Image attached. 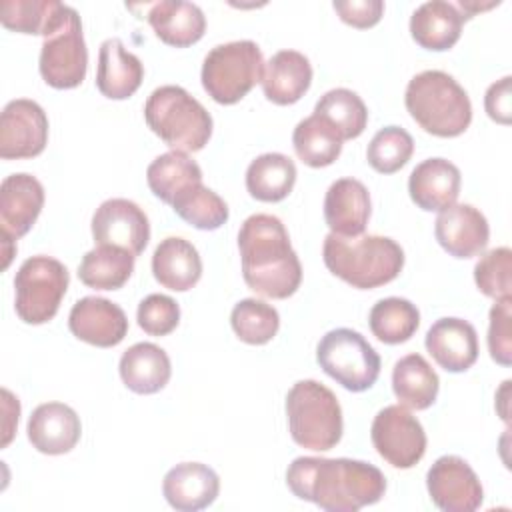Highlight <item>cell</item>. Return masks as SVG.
<instances>
[{
	"label": "cell",
	"instance_id": "cell-1",
	"mask_svg": "<svg viewBox=\"0 0 512 512\" xmlns=\"http://www.w3.org/2000/svg\"><path fill=\"white\" fill-rule=\"evenodd\" d=\"M290 492L328 512H356L386 492L380 468L352 458L300 456L286 470Z\"/></svg>",
	"mask_w": 512,
	"mask_h": 512
},
{
	"label": "cell",
	"instance_id": "cell-2",
	"mask_svg": "<svg viewBox=\"0 0 512 512\" xmlns=\"http://www.w3.org/2000/svg\"><path fill=\"white\" fill-rule=\"evenodd\" d=\"M242 276L260 296L284 300L302 282V264L290 246L288 232L272 214L248 216L238 232Z\"/></svg>",
	"mask_w": 512,
	"mask_h": 512
},
{
	"label": "cell",
	"instance_id": "cell-3",
	"mask_svg": "<svg viewBox=\"0 0 512 512\" xmlns=\"http://www.w3.org/2000/svg\"><path fill=\"white\" fill-rule=\"evenodd\" d=\"M326 268L346 284L370 290L392 282L404 266V250L388 236L342 238L328 234L322 246Z\"/></svg>",
	"mask_w": 512,
	"mask_h": 512
},
{
	"label": "cell",
	"instance_id": "cell-4",
	"mask_svg": "<svg viewBox=\"0 0 512 512\" xmlns=\"http://www.w3.org/2000/svg\"><path fill=\"white\" fill-rule=\"evenodd\" d=\"M406 110L428 134L460 136L472 122V104L466 90L442 70H424L406 86Z\"/></svg>",
	"mask_w": 512,
	"mask_h": 512
},
{
	"label": "cell",
	"instance_id": "cell-5",
	"mask_svg": "<svg viewBox=\"0 0 512 512\" xmlns=\"http://www.w3.org/2000/svg\"><path fill=\"white\" fill-rule=\"evenodd\" d=\"M148 128L172 150L198 152L212 136L210 112L182 86L156 88L144 104Z\"/></svg>",
	"mask_w": 512,
	"mask_h": 512
},
{
	"label": "cell",
	"instance_id": "cell-6",
	"mask_svg": "<svg viewBox=\"0 0 512 512\" xmlns=\"http://www.w3.org/2000/svg\"><path fill=\"white\" fill-rule=\"evenodd\" d=\"M286 416L292 440L308 450L334 448L344 430L336 394L316 380H300L286 394Z\"/></svg>",
	"mask_w": 512,
	"mask_h": 512
},
{
	"label": "cell",
	"instance_id": "cell-7",
	"mask_svg": "<svg viewBox=\"0 0 512 512\" xmlns=\"http://www.w3.org/2000/svg\"><path fill=\"white\" fill-rule=\"evenodd\" d=\"M264 58L252 40H234L214 46L202 64V86L218 104L240 102L262 82Z\"/></svg>",
	"mask_w": 512,
	"mask_h": 512
},
{
	"label": "cell",
	"instance_id": "cell-8",
	"mask_svg": "<svg viewBox=\"0 0 512 512\" xmlns=\"http://www.w3.org/2000/svg\"><path fill=\"white\" fill-rule=\"evenodd\" d=\"M70 274L52 256H32L24 260L14 276V310L26 324H46L60 308L68 290Z\"/></svg>",
	"mask_w": 512,
	"mask_h": 512
},
{
	"label": "cell",
	"instance_id": "cell-9",
	"mask_svg": "<svg viewBox=\"0 0 512 512\" xmlns=\"http://www.w3.org/2000/svg\"><path fill=\"white\" fill-rule=\"evenodd\" d=\"M320 368L350 392L374 386L380 374V356L368 340L352 328L326 332L316 348Z\"/></svg>",
	"mask_w": 512,
	"mask_h": 512
},
{
	"label": "cell",
	"instance_id": "cell-10",
	"mask_svg": "<svg viewBox=\"0 0 512 512\" xmlns=\"http://www.w3.org/2000/svg\"><path fill=\"white\" fill-rule=\"evenodd\" d=\"M38 68L44 82L58 90L76 88L86 78L88 50L80 16L72 6L66 8L58 26L44 36Z\"/></svg>",
	"mask_w": 512,
	"mask_h": 512
},
{
	"label": "cell",
	"instance_id": "cell-11",
	"mask_svg": "<svg viewBox=\"0 0 512 512\" xmlns=\"http://www.w3.org/2000/svg\"><path fill=\"white\" fill-rule=\"evenodd\" d=\"M370 438L376 452L394 468H412L426 452V432L402 404L386 406L374 416Z\"/></svg>",
	"mask_w": 512,
	"mask_h": 512
},
{
	"label": "cell",
	"instance_id": "cell-12",
	"mask_svg": "<svg viewBox=\"0 0 512 512\" xmlns=\"http://www.w3.org/2000/svg\"><path fill=\"white\" fill-rule=\"evenodd\" d=\"M48 142V116L28 98L10 100L0 116V158L20 160L42 154Z\"/></svg>",
	"mask_w": 512,
	"mask_h": 512
},
{
	"label": "cell",
	"instance_id": "cell-13",
	"mask_svg": "<svg viewBox=\"0 0 512 512\" xmlns=\"http://www.w3.org/2000/svg\"><path fill=\"white\" fill-rule=\"evenodd\" d=\"M92 236L96 246H118L136 258L150 240V222L136 202L110 198L92 216Z\"/></svg>",
	"mask_w": 512,
	"mask_h": 512
},
{
	"label": "cell",
	"instance_id": "cell-14",
	"mask_svg": "<svg viewBox=\"0 0 512 512\" xmlns=\"http://www.w3.org/2000/svg\"><path fill=\"white\" fill-rule=\"evenodd\" d=\"M432 502L444 512H474L484 500L482 484L470 464L454 454L440 456L426 474Z\"/></svg>",
	"mask_w": 512,
	"mask_h": 512
},
{
	"label": "cell",
	"instance_id": "cell-15",
	"mask_svg": "<svg viewBox=\"0 0 512 512\" xmlns=\"http://www.w3.org/2000/svg\"><path fill=\"white\" fill-rule=\"evenodd\" d=\"M44 188L38 178L26 172L10 174L0 186V238L14 242L22 238L40 216Z\"/></svg>",
	"mask_w": 512,
	"mask_h": 512
},
{
	"label": "cell",
	"instance_id": "cell-16",
	"mask_svg": "<svg viewBox=\"0 0 512 512\" xmlns=\"http://www.w3.org/2000/svg\"><path fill=\"white\" fill-rule=\"evenodd\" d=\"M68 326L78 340L98 348H112L128 334L124 310L100 296L80 298L70 310Z\"/></svg>",
	"mask_w": 512,
	"mask_h": 512
},
{
	"label": "cell",
	"instance_id": "cell-17",
	"mask_svg": "<svg viewBox=\"0 0 512 512\" xmlns=\"http://www.w3.org/2000/svg\"><path fill=\"white\" fill-rule=\"evenodd\" d=\"M434 236L450 256L472 258L484 252L490 228L486 216L472 204H452L438 214Z\"/></svg>",
	"mask_w": 512,
	"mask_h": 512
},
{
	"label": "cell",
	"instance_id": "cell-18",
	"mask_svg": "<svg viewBox=\"0 0 512 512\" xmlns=\"http://www.w3.org/2000/svg\"><path fill=\"white\" fill-rule=\"evenodd\" d=\"M426 350L446 372H466L478 360L476 328L462 318H440L426 332Z\"/></svg>",
	"mask_w": 512,
	"mask_h": 512
},
{
	"label": "cell",
	"instance_id": "cell-19",
	"mask_svg": "<svg viewBox=\"0 0 512 512\" xmlns=\"http://www.w3.org/2000/svg\"><path fill=\"white\" fill-rule=\"evenodd\" d=\"M28 440L30 444L50 456L70 452L82 434L78 414L62 402H46L34 408L28 418Z\"/></svg>",
	"mask_w": 512,
	"mask_h": 512
},
{
	"label": "cell",
	"instance_id": "cell-20",
	"mask_svg": "<svg viewBox=\"0 0 512 512\" xmlns=\"http://www.w3.org/2000/svg\"><path fill=\"white\" fill-rule=\"evenodd\" d=\"M218 492V474L202 462H180L166 472L162 482L166 502L182 512H196L210 506Z\"/></svg>",
	"mask_w": 512,
	"mask_h": 512
},
{
	"label": "cell",
	"instance_id": "cell-21",
	"mask_svg": "<svg viewBox=\"0 0 512 512\" xmlns=\"http://www.w3.org/2000/svg\"><path fill=\"white\" fill-rule=\"evenodd\" d=\"M370 218L368 188L356 178H340L330 184L324 198V220L332 234L342 238L360 236Z\"/></svg>",
	"mask_w": 512,
	"mask_h": 512
},
{
	"label": "cell",
	"instance_id": "cell-22",
	"mask_svg": "<svg viewBox=\"0 0 512 512\" xmlns=\"http://www.w3.org/2000/svg\"><path fill=\"white\" fill-rule=\"evenodd\" d=\"M460 170L446 158H428L420 162L408 178L412 202L428 212H442L456 204L460 194Z\"/></svg>",
	"mask_w": 512,
	"mask_h": 512
},
{
	"label": "cell",
	"instance_id": "cell-23",
	"mask_svg": "<svg viewBox=\"0 0 512 512\" xmlns=\"http://www.w3.org/2000/svg\"><path fill=\"white\" fill-rule=\"evenodd\" d=\"M144 66L140 58L128 52L120 38H108L100 44L96 88L110 100L130 98L142 84Z\"/></svg>",
	"mask_w": 512,
	"mask_h": 512
},
{
	"label": "cell",
	"instance_id": "cell-24",
	"mask_svg": "<svg viewBox=\"0 0 512 512\" xmlns=\"http://www.w3.org/2000/svg\"><path fill=\"white\" fill-rule=\"evenodd\" d=\"M312 66L310 60L298 50L276 52L262 74L264 96L278 104L288 106L298 102L310 88Z\"/></svg>",
	"mask_w": 512,
	"mask_h": 512
},
{
	"label": "cell",
	"instance_id": "cell-25",
	"mask_svg": "<svg viewBox=\"0 0 512 512\" xmlns=\"http://www.w3.org/2000/svg\"><path fill=\"white\" fill-rule=\"evenodd\" d=\"M152 274L160 286L186 292L202 276V260L192 242L180 236L164 238L152 254Z\"/></svg>",
	"mask_w": 512,
	"mask_h": 512
},
{
	"label": "cell",
	"instance_id": "cell-26",
	"mask_svg": "<svg viewBox=\"0 0 512 512\" xmlns=\"http://www.w3.org/2000/svg\"><path fill=\"white\" fill-rule=\"evenodd\" d=\"M148 22L154 34L168 46L184 48L198 42L206 30L200 6L184 0H162L148 6Z\"/></svg>",
	"mask_w": 512,
	"mask_h": 512
},
{
	"label": "cell",
	"instance_id": "cell-27",
	"mask_svg": "<svg viewBox=\"0 0 512 512\" xmlns=\"http://www.w3.org/2000/svg\"><path fill=\"white\" fill-rule=\"evenodd\" d=\"M464 16L456 4L430 0L420 4L410 16V34L426 50L442 52L452 48L462 32Z\"/></svg>",
	"mask_w": 512,
	"mask_h": 512
},
{
	"label": "cell",
	"instance_id": "cell-28",
	"mask_svg": "<svg viewBox=\"0 0 512 512\" xmlns=\"http://www.w3.org/2000/svg\"><path fill=\"white\" fill-rule=\"evenodd\" d=\"M118 370L126 388L136 394L160 392L172 374L166 350L152 342H138L130 346L122 354Z\"/></svg>",
	"mask_w": 512,
	"mask_h": 512
},
{
	"label": "cell",
	"instance_id": "cell-29",
	"mask_svg": "<svg viewBox=\"0 0 512 512\" xmlns=\"http://www.w3.org/2000/svg\"><path fill=\"white\" fill-rule=\"evenodd\" d=\"M440 380L420 354L402 356L392 370V390L398 402L410 410H426L438 396Z\"/></svg>",
	"mask_w": 512,
	"mask_h": 512
},
{
	"label": "cell",
	"instance_id": "cell-30",
	"mask_svg": "<svg viewBox=\"0 0 512 512\" xmlns=\"http://www.w3.org/2000/svg\"><path fill=\"white\" fill-rule=\"evenodd\" d=\"M296 182L294 162L280 152H266L254 158L246 170V190L260 202L284 200Z\"/></svg>",
	"mask_w": 512,
	"mask_h": 512
},
{
	"label": "cell",
	"instance_id": "cell-31",
	"mask_svg": "<svg viewBox=\"0 0 512 512\" xmlns=\"http://www.w3.org/2000/svg\"><path fill=\"white\" fill-rule=\"evenodd\" d=\"M146 182L154 196L166 204H172L174 198L186 188L202 182V170L186 152L170 150L150 162Z\"/></svg>",
	"mask_w": 512,
	"mask_h": 512
},
{
	"label": "cell",
	"instance_id": "cell-32",
	"mask_svg": "<svg viewBox=\"0 0 512 512\" xmlns=\"http://www.w3.org/2000/svg\"><path fill=\"white\" fill-rule=\"evenodd\" d=\"M134 272V256L118 246H96L86 252L80 266L78 278L88 288L96 290H118Z\"/></svg>",
	"mask_w": 512,
	"mask_h": 512
},
{
	"label": "cell",
	"instance_id": "cell-33",
	"mask_svg": "<svg viewBox=\"0 0 512 512\" xmlns=\"http://www.w3.org/2000/svg\"><path fill=\"white\" fill-rule=\"evenodd\" d=\"M68 4L56 0H4L0 4L2 26L20 34L48 36L64 18Z\"/></svg>",
	"mask_w": 512,
	"mask_h": 512
},
{
	"label": "cell",
	"instance_id": "cell-34",
	"mask_svg": "<svg viewBox=\"0 0 512 512\" xmlns=\"http://www.w3.org/2000/svg\"><path fill=\"white\" fill-rule=\"evenodd\" d=\"M314 114L328 122L344 140L358 138L368 122V108L364 100L348 88H332L314 106Z\"/></svg>",
	"mask_w": 512,
	"mask_h": 512
},
{
	"label": "cell",
	"instance_id": "cell-35",
	"mask_svg": "<svg viewBox=\"0 0 512 512\" xmlns=\"http://www.w3.org/2000/svg\"><path fill=\"white\" fill-rule=\"evenodd\" d=\"M292 146L304 164L312 168H324L340 156L342 138L328 122L312 114L296 124Z\"/></svg>",
	"mask_w": 512,
	"mask_h": 512
},
{
	"label": "cell",
	"instance_id": "cell-36",
	"mask_svg": "<svg viewBox=\"0 0 512 512\" xmlns=\"http://www.w3.org/2000/svg\"><path fill=\"white\" fill-rule=\"evenodd\" d=\"M372 334L384 344H400L414 336L420 326L418 308L398 296L378 300L368 316Z\"/></svg>",
	"mask_w": 512,
	"mask_h": 512
},
{
	"label": "cell",
	"instance_id": "cell-37",
	"mask_svg": "<svg viewBox=\"0 0 512 512\" xmlns=\"http://www.w3.org/2000/svg\"><path fill=\"white\" fill-rule=\"evenodd\" d=\"M170 206L184 222L198 230H216L228 220L226 202L202 182L186 188Z\"/></svg>",
	"mask_w": 512,
	"mask_h": 512
},
{
	"label": "cell",
	"instance_id": "cell-38",
	"mask_svg": "<svg viewBox=\"0 0 512 512\" xmlns=\"http://www.w3.org/2000/svg\"><path fill=\"white\" fill-rule=\"evenodd\" d=\"M230 324L242 342L260 346L276 336L280 328V316L274 306L256 298H244L232 308Z\"/></svg>",
	"mask_w": 512,
	"mask_h": 512
},
{
	"label": "cell",
	"instance_id": "cell-39",
	"mask_svg": "<svg viewBox=\"0 0 512 512\" xmlns=\"http://www.w3.org/2000/svg\"><path fill=\"white\" fill-rule=\"evenodd\" d=\"M414 152L412 136L400 126H386L374 134L368 144V164L380 174H392L400 170Z\"/></svg>",
	"mask_w": 512,
	"mask_h": 512
},
{
	"label": "cell",
	"instance_id": "cell-40",
	"mask_svg": "<svg viewBox=\"0 0 512 512\" xmlns=\"http://www.w3.org/2000/svg\"><path fill=\"white\" fill-rule=\"evenodd\" d=\"M512 250L508 246L492 248L474 266V282L478 290L494 300L512 298Z\"/></svg>",
	"mask_w": 512,
	"mask_h": 512
},
{
	"label": "cell",
	"instance_id": "cell-41",
	"mask_svg": "<svg viewBox=\"0 0 512 512\" xmlns=\"http://www.w3.org/2000/svg\"><path fill=\"white\" fill-rule=\"evenodd\" d=\"M138 326L150 336H166L180 322V306L166 294H150L138 304Z\"/></svg>",
	"mask_w": 512,
	"mask_h": 512
},
{
	"label": "cell",
	"instance_id": "cell-42",
	"mask_svg": "<svg viewBox=\"0 0 512 512\" xmlns=\"http://www.w3.org/2000/svg\"><path fill=\"white\" fill-rule=\"evenodd\" d=\"M512 298H500L490 308L488 324V350L494 362L502 366L512 364Z\"/></svg>",
	"mask_w": 512,
	"mask_h": 512
},
{
	"label": "cell",
	"instance_id": "cell-43",
	"mask_svg": "<svg viewBox=\"0 0 512 512\" xmlns=\"http://www.w3.org/2000/svg\"><path fill=\"white\" fill-rule=\"evenodd\" d=\"M332 6L340 20L354 28H370L378 24L384 14L382 0H336Z\"/></svg>",
	"mask_w": 512,
	"mask_h": 512
},
{
	"label": "cell",
	"instance_id": "cell-44",
	"mask_svg": "<svg viewBox=\"0 0 512 512\" xmlns=\"http://www.w3.org/2000/svg\"><path fill=\"white\" fill-rule=\"evenodd\" d=\"M510 76L500 78L498 82L490 84L484 96V108L486 114L500 124H510V114H512V106H510Z\"/></svg>",
	"mask_w": 512,
	"mask_h": 512
},
{
	"label": "cell",
	"instance_id": "cell-45",
	"mask_svg": "<svg viewBox=\"0 0 512 512\" xmlns=\"http://www.w3.org/2000/svg\"><path fill=\"white\" fill-rule=\"evenodd\" d=\"M2 398H4V412H6V422H4V438H2V446H6L10 440H12V434H14V420H18V414H20V404H18V398H14L10 394V390H2Z\"/></svg>",
	"mask_w": 512,
	"mask_h": 512
}]
</instances>
